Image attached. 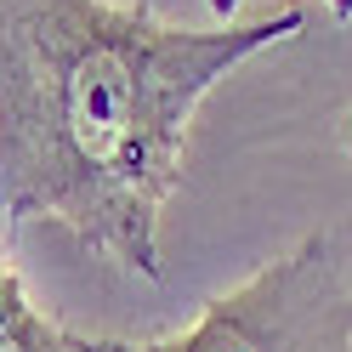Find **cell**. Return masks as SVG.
<instances>
[{
  "label": "cell",
  "instance_id": "1",
  "mask_svg": "<svg viewBox=\"0 0 352 352\" xmlns=\"http://www.w3.org/2000/svg\"><path fill=\"white\" fill-rule=\"evenodd\" d=\"M301 29V6L182 29L148 0H0V239L57 222L125 273L160 278V216L193 108Z\"/></svg>",
  "mask_w": 352,
  "mask_h": 352
},
{
  "label": "cell",
  "instance_id": "4",
  "mask_svg": "<svg viewBox=\"0 0 352 352\" xmlns=\"http://www.w3.org/2000/svg\"><path fill=\"white\" fill-rule=\"evenodd\" d=\"M205 6L216 12V23H233V12L245 6V0H205ZM324 6L336 12V17H352V0H324Z\"/></svg>",
  "mask_w": 352,
  "mask_h": 352
},
{
  "label": "cell",
  "instance_id": "2",
  "mask_svg": "<svg viewBox=\"0 0 352 352\" xmlns=\"http://www.w3.org/2000/svg\"><path fill=\"white\" fill-rule=\"evenodd\" d=\"M80 352H352V290L329 256V239H301L228 296H210L182 336L114 341L74 336Z\"/></svg>",
  "mask_w": 352,
  "mask_h": 352
},
{
  "label": "cell",
  "instance_id": "3",
  "mask_svg": "<svg viewBox=\"0 0 352 352\" xmlns=\"http://www.w3.org/2000/svg\"><path fill=\"white\" fill-rule=\"evenodd\" d=\"M0 352H80L74 329L52 324L46 313H34L23 278L6 261V245H0Z\"/></svg>",
  "mask_w": 352,
  "mask_h": 352
}]
</instances>
